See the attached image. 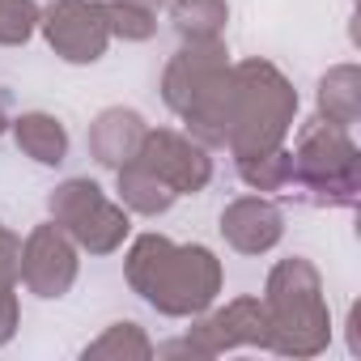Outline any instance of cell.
Masks as SVG:
<instances>
[{
    "label": "cell",
    "instance_id": "obj_7",
    "mask_svg": "<svg viewBox=\"0 0 361 361\" xmlns=\"http://www.w3.org/2000/svg\"><path fill=\"white\" fill-rule=\"evenodd\" d=\"M39 30L64 64H98L111 47L102 0H51L47 9H39Z\"/></svg>",
    "mask_w": 361,
    "mask_h": 361
},
{
    "label": "cell",
    "instance_id": "obj_18",
    "mask_svg": "<svg viewBox=\"0 0 361 361\" xmlns=\"http://www.w3.org/2000/svg\"><path fill=\"white\" fill-rule=\"evenodd\" d=\"M230 22L226 0H170V26L178 39H221Z\"/></svg>",
    "mask_w": 361,
    "mask_h": 361
},
{
    "label": "cell",
    "instance_id": "obj_5",
    "mask_svg": "<svg viewBox=\"0 0 361 361\" xmlns=\"http://www.w3.org/2000/svg\"><path fill=\"white\" fill-rule=\"evenodd\" d=\"M47 217L90 255H115L132 230V213L115 204L94 178H64L47 196Z\"/></svg>",
    "mask_w": 361,
    "mask_h": 361
},
{
    "label": "cell",
    "instance_id": "obj_8",
    "mask_svg": "<svg viewBox=\"0 0 361 361\" xmlns=\"http://www.w3.org/2000/svg\"><path fill=\"white\" fill-rule=\"evenodd\" d=\"M77 272H81L77 243L56 221H43L26 234L22 259H18V281L26 285V293H35L43 302H60L77 285Z\"/></svg>",
    "mask_w": 361,
    "mask_h": 361
},
{
    "label": "cell",
    "instance_id": "obj_10",
    "mask_svg": "<svg viewBox=\"0 0 361 361\" xmlns=\"http://www.w3.org/2000/svg\"><path fill=\"white\" fill-rule=\"evenodd\" d=\"M217 230H221L230 251H238V255H268L285 238V213L264 192L259 196H238V200H230L221 209Z\"/></svg>",
    "mask_w": 361,
    "mask_h": 361
},
{
    "label": "cell",
    "instance_id": "obj_21",
    "mask_svg": "<svg viewBox=\"0 0 361 361\" xmlns=\"http://www.w3.org/2000/svg\"><path fill=\"white\" fill-rule=\"evenodd\" d=\"M348 353L361 357V310L353 306V319H348Z\"/></svg>",
    "mask_w": 361,
    "mask_h": 361
},
{
    "label": "cell",
    "instance_id": "obj_12",
    "mask_svg": "<svg viewBox=\"0 0 361 361\" xmlns=\"http://www.w3.org/2000/svg\"><path fill=\"white\" fill-rule=\"evenodd\" d=\"M145 132H149V123H145L140 111H132V106H106L90 123V136H85L90 140V157L98 166H106V170H119V166L136 161V153L145 145Z\"/></svg>",
    "mask_w": 361,
    "mask_h": 361
},
{
    "label": "cell",
    "instance_id": "obj_9",
    "mask_svg": "<svg viewBox=\"0 0 361 361\" xmlns=\"http://www.w3.org/2000/svg\"><path fill=\"white\" fill-rule=\"evenodd\" d=\"M136 161L157 174L174 196H200L213 183V157L200 140L188 132H170V128H149Z\"/></svg>",
    "mask_w": 361,
    "mask_h": 361
},
{
    "label": "cell",
    "instance_id": "obj_14",
    "mask_svg": "<svg viewBox=\"0 0 361 361\" xmlns=\"http://www.w3.org/2000/svg\"><path fill=\"white\" fill-rule=\"evenodd\" d=\"M314 106H319V119L353 132V123L361 119V68L357 64H331L319 77Z\"/></svg>",
    "mask_w": 361,
    "mask_h": 361
},
{
    "label": "cell",
    "instance_id": "obj_1",
    "mask_svg": "<svg viewBox=\"0 0 361 361\" xmlns=\"http://www.w3.org/2000/svg\"><path fill=\"white\" fill-rule=\"evenodd\" d=\"M123 281L157 314L196 319L217 302L226 272L204 243H170L166 234H140L123 255Z\"/></svg>",
    "mask_w": 361,
    "mask_h": 361
},
{
    "label": "cell",
    "instance_id": "obj_2",
    "mask_svg": "<svg viewBox=\"0 0 361 361\" xmlns=\"http://www.w3.org/2000/svg\"><path fill=\"white\" fill-rule=\"evenodd\" d=\"M268 310V353L281 357H319L331 344V310L323 298V276L306 255L276 259L264 281Z\"/></svg>",
    "mask_w": 361,
    "mask_h": 361
},
{
    "label": "cell",
    "instance_id": "obj_15",
    "mask_svg": "<svg viewBox=\"0 0 361 361\" xmlns=\"http://www.w3.org/2000/svg\"><path fill=\"white\" fill-rule=\"evenodd\" d=\"M115 192H119V204H123L128 213H136V217H161V213H170L174 200H178V196L161 183V178L149 174L140 161H128V166L115 170Z\"/></svg>",
    "mask_w": 361,
    "mask_h": 361
},
{
    "label": "cell",
    "instance_id": "obj_4",
    "mask_svg": "<svg viewBox=\"0 0 361 361\" xmlns=\"http://www.w3.org/2000/svg\"><path fill=\"white\" fill-rule=\"evenodd\" d=\"M293 153V174L289 188L298 192L302 204L310 209H353L361 196V153L348 136V128L310 119L298 132Z\"/></svg>",
    "mask_w": 361,
    "mask_h": 361
},
{
    "label": "cell",
    "instance_id": "obj_6",
    "mask_svg": "<svg viewBox=\"0 0 361 361\" xmlns=\"http://www.w3.org/2000/svg\"><path fill=\"white\" fill-rule=\"evenodd\" d=\"M234 348H268V310L259 298H234L226 306H209L196 314L183 340H174L157 353L166 357H221Z\"/></svg>",
    "mask_w": 361,
    "mask_h": 361
},
{
    "label": "cell",
    "instance_id": "obj_23",
    "mask_svg": "<svg viewBox=\"0 0 361 361\" xmlns=\"http://www.w3.org/2000/svg\"><path fill=\"white\" fill-rule=\"evenodd\" d=\"M9 132V115H5V106H0V136Z\"/></svg>",
    "mask_w": 361,
    "mask_h": 361
},
{
    "label": "cell",
    "instance_id": "obj_20",
    "mask_svg": "<svg viewBox=\"0 0 361 361\" xmlns=\"http://www.w3.org/2000/svg\"><path fill=\"white\" fill-rule=\"evenodd\" d=\"M39 30L35 0H0V47H22Z\"/></svg>",
    "mask_w": 361,
    "mask_h": 361
},
{
    "label": "cell",
    "instance_id": "obj_11",
    "mask_svg": "<svg viewBox=\"0 0 361 361\" xmlns=\"http://www.w3.org/2000/svg\"><path fill=\"white\" fill-rule=\"evenodd\" d=\"M230 64V47L226 39H183V47H178L166 68H161V102L178 115L188 106V98Z\"/></svg>",
    "mask_w": 361,
    "mask_h": 361
},
{
    "label": "cell",
    "instance_id": "obj_13",
    "mask_svg": "<svg viewBox=\"0 0 361 361\" xmlns=\"http://www.w3.org/2000/svg\"><path fill=\"white\" fill-rule=\"evenodd\" d=\"M9 132L18 149L39 166H60L68 157V128L51 111H22L18 119H9Z\"/></svg>",
    "mask_w": 361,
    "mask_h": 361
},
{
    "label": "cell",
    "instance_id": "obj_3",
    "mask_svg": "<svg viewBox=\"0 0 361 361\" xmlns=\"http://www.w3.org/2000/svg\"><path fill=\"white\" fill-rule=\"evenodd\" d=\"M293 119H298V90L276 64L268 60L234 64V111H230V140H226L234 157H251L285 145Z\"/></svg>",
    "mask_w": 361,
    "mask_h": 361
},
{
    "label": "cell",
    "instance_id": "obj_16",
    "mask_svg": "<svg viewBox=\"0 0 361 361\" xmlns=\"http://www.w3.org/2000/svg\"><path fill=\"white\" fill-rule=\"evenodd\" d=\"M81 357L85 361H149V357H157V348L140 323L123 319V323H111L98 340H90L81 348Z\"/></svg>",
    "mask_w": 361,
    "mask_h": 361
},
{
    "label": "cell",
    "instance_id": "obj_17",
    "mask_svg": "<svg viewBox=\"0 0 361 361\" xmlns=\"http://www.w3.org/2000/svg\"><path fill=\"white\" fill-rule=\"evenodd\" d=\"M18 259H22V238L0 221V344L18 336L22 310H18Z\"/></svg>",
    "mask_w": 361,
    "mask_h": 361
},
{
    "label": "cell",
    "instance_id": "obj_19",
    "mask_svg": "<svg viewBox=\"0 0 361 361\" xmlns=\"http://www.w3.org/2000/svg\"><path fill=\"white\" fill-rule=\"evenodd\" d=\"M289 174H293V153L285 145H276L268 153L238 157V178L251 192H285L289 188Z\"/></svg>",
    "mask_w": 361,
    "mask_h": 361
},
{
    "label": "cell",
    "instance_id": "obj_22",
    "mask_svg": "<svg viewBox=\"0 0 361 361\" xmlns=\"http://www.w3.org/2000/svg\"><path fill=\"white\" fill-rule=\"evenodd\" d=\"M119 5H132V9H149V13H161L166 0H119Z\"/></svg>",
    "mask_w": 361,
    "mask_h": 361
}]
</instances>
